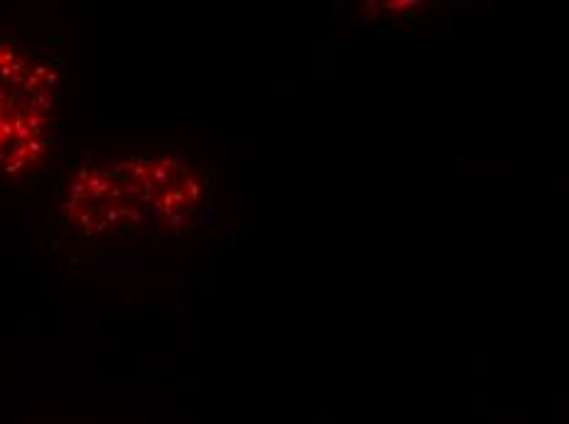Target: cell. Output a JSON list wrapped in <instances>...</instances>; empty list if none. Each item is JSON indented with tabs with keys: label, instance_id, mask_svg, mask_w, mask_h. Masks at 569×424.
I'll return each instance as SVG.
<instances>
[{
	"label": "cell",
	"instance_id": "6da1fadb",
	"mask_svg": "<svg viewBox=\"0 0 569 424\" xmlns=\"http://www.w3.org/2000/svg\"><path fill=\"white\" fill-rule=\"evenodd\" d=\"M209 194V172L182 152L93 155L62 174L52 218L79 238H167L197 224Z\"/></svg>",
	"mask_w": 569,
	"mask_h": 424
},
{
	"label": "cell",
	"instance_id": "7a4b0ae2",
	"mask_svg": "<svg viewBox=\"0 0 569 424\" xmlns=\"http://www.w3.org/2000/svg\"><path fill=\"white\" fill-rule=\"evenodd\" d=\"M64 64L40 45L0 32V174L45 172L59 145Z\"/></svg>",
	"mask_w": 569,
	"mask_h": 424
}]
</instances>
